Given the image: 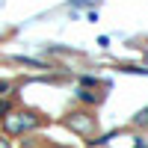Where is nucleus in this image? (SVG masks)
<instances>
[{
    "instance_id": "f257e3e1",
    "label": "nucleus",
    "mask_w": 148,
    "mask_h": 148,
    "mask_svg": "<svg viewBox=\"0 0 148 148\" xmlns=\"http://www.w3.org/2000/svg\"><path fill=\"white\" fill-rule=\"evenodd\" d=\"M36 125H39L36 113H6V119H3L6 133H24V130H33Z\"/></svg>"
},
{
    "instance_id": "f03ea898",
    "label": "nucleus",
    "mask_w": 148,
    "mask_h": 148,
    "mask_svg": "<svg viewBox=\"0 0 148 148\" xmlns=\"http://www.w3.org/2000/svg\"><path fill=\"white\" fill-rule=\"evenodd\" d=\"M68 127L77 130V133H95L98 121H95V116H89V113H71V116H68Z\"/></svg>"
},
{
    "instance_id": "7ed1b4c3",
    "label": "nucleus",
    "mask_w": 148,
    "mask_h": 148,
    "mask_svg": "<svg viewBox=\"0 0 148 148\" xmlns=\"http://www.w3.org/2000/svg\"><path fill=\"white\" fill-rule=\"evenodd\" d=\"M133 125H139V127H148V107L139 110L136 116H133Z\"/></svg>"
},
{
    "instance_id": "20e7f679",
    "label": "nucleus",
    "mask_w": 148,
    "mask_h": 148,
    "mask_svg": "<svg viewBox=\"0 0 148 148\" xmlns=\"http://www.w3.org/2000/svg\"><path fill=\"white\" fill-rule=\"evenodd\" d=\"M77 98H80V101H86V104L98 101V95H95V92H89V89H80V92H77Z\"/></svg>"
},
{
    "instance_id": "39448f33",
    "label": "nucleus",
    "mask_w": 148,
    "mask_h": 148,
    "mask_svg": "<svg viewBox=\"0 0 148 148\" xmlns=\"http://www.w3.org/2000/svg\"><path fill=\"white\" fill-rule=\"evenodd\" d=\"M9 113V101H0V116H6Z\"/></svg>"
},
{
    "instance_id": "423d86ee",
    "label": "nucleus",
    "mask_w": 148,
    "mask_h": 148,
    "mask_svg": "<svg viewBox=\"0 0 148 148\" xmlns=\"http://www.w3.org/2000/svg\"><path fill=\"white\" fill-rule=\"evenodd\" d=\"M3 92H9V83H3V80H0V95H3Z\"/></svg>"
},
{
    "instance_id": "0eeeda50",
    "label": "nucleus",
    "mask_w": 148,
    "mask_h": 148,
    "mask_svg": "<svg viewBox=\"0 0 148 148\" xmlns=\"http://www.w3.org/2000/svg\"><path fill=\"white\" fill-rule=\"evenodd\" d=\"M0 148H9V139H3V136H0Z\"/></svg>"
}]
</instances>
